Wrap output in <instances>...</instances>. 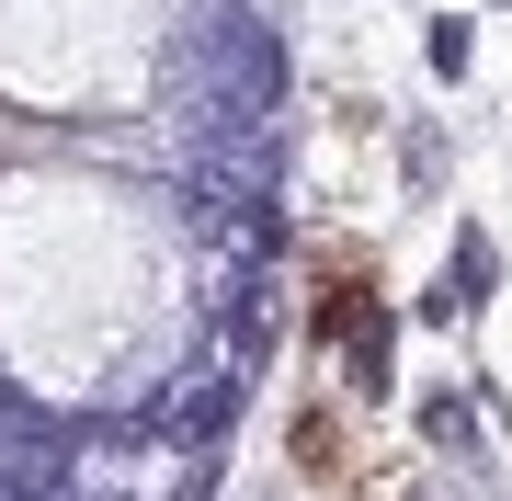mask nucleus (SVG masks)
<instances>
[{
  "label": "nucleus",
  "mask_w": 512,
  "mask_h": 501,
  "mask_svg": "<svg viewBox=\"0 0 512 501\" xmlns=\"http://www.w3.org/2000/svg\"><path fill=\"white\" fill-rule=\"evenodd\" d=\"M296 456H308V467H342V422H330V410H308V422H296Z\"/></svg>",
  "instance_id": "1"
}]
</instances>
